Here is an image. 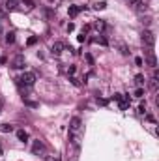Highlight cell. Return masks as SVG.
Listing matches in <instances>:
<instances>
[{"mask_svg": "<svg viewBox=\"0 0 159 161\" xmlns=\"http://www.w3.org/2000/svg\"><path fill=\"white\" fill-rule=\"evenodd\" d=\"M94 8H96V9H105V2H97Z\"/></svg>", "mask_w": 159, "mask_h": 161, "instance_id": "obj_19", "label": "cell"}, {"mask_svg": "<svg viewBox=\"0 0 159 161\" xmlns=\"http://www.w3.org/2000/svg\"><path fill=\"white\" fill-rule=\"evenodd\" d=\"M6 43H7V45L15 43V32H7V34H6Z\"/></svg>", "mask_w": 159, "mask_h": 161, "instance_id": "obj_12", "label": "cell"}, {"mask_svg": "<svg viewBox=\"0 0 159 161\" xmlns=\"http://www.w3.org/2000/svg\"><path fill=\"white\" fill-rule=\"evenodd\" d=\"M73 30H75V24H73V23H69V24H67V32H73Z\"/></svg>", "mask_w": 159, "mask_h": 161, "instance_id": "obj_24", "label": "cell"}, {"mask_svg": "<svg viewBox=\"0 0 159 161\" xmlns=\"http://www.w3.org/2000/svg\"><path fill=\"white\" fill-rule=\"evenodd\" d=\"M139 113H141V114H144V113H146V105H144V103H141V107H139Z\"/></svg>", "mask_w": 159, "mask_h": 161, "instance_id": "obj_22", "label": "cell"}, {"mask_svg": "<svg viewBox=\"0 0 159 161\" xmlns=\"http://www.w3.org/2000/svg\"><path fill=\"white\" fill-rule=\"evenodd\" d=\"M94 28H96V30H99V32H103V30H105V23L99 19V21H96V23H94Z\"/></svg>", "mask_w": 159, "mask_h": 161, "instance_id": "obj_14", "label": "cell"}, {"mask_svg": "<svg viewBox=\"0 0 159 161\" xmlns=\"http://www.w3.org/2000/svg\"><path fill=\"white\" fill-rule=\"evenodd\" d=\"M146 58H148V64H150V66L156 69V68H157V58H156L154 51H148V53H146Z\"/></svg>", "mask_w": 159, "mask_h": 161, "instance_id": "obj_5", "label": "cell"}, {"mask_svg": "<svg viewBox=\"0 0 159 161\" xmlns=\"http://www.w3.org/2000/svg\"><path fill=\"white\" fill-rule=\"evenodd\" d=\"M0 131H4V133H7V131H13V126H7V124H4V126L0 128Z\"/></svg>", "mask_w": 159, "mask_h": 161, "instance_id": "obj_16", "label": "cell"}, {"mask_svg": "<svg viewBox=\"0 0 159 161\" xmlns=\"http://www.w3.org/2000/svg\"><path fill=\"white\" fill-rule=\"evenodd\" d=\"M127 107H129V96H122V98H120V109L126 111Z\"/></svg>", "mask_w": 159, "mask_h": 161, "instance_id": "obj_8", "label": "cell"}, {"mask_svg": "<svg viewBox=\"0 0 159 161\" xmlns=\"http://www.w3.org/2000/svg\"><path fill=\"white\" fill-rule=\"evenodd\" d=\"M0 156H2V148H0Z\"/></svg>", "mask_w": 159, "mask_h": 161, "instance_id": "obj_25", "label": "cell"}, {"mask_svg": "<svg viewBox=\"0 0 159 161\" xmlns=\"http://www.w3.org/2000/svg\"><path fill=\"white\" fill-rule=\"evenodd\" d=\"M142 96H144V90H142V88H139V90L135 92V98H142Z\"/></svg>", "mask_w": 159, "mask_h": 161, "instance_id": "obj_20", "label": "cell"}, {"mask_svg": "<svg viewBox=\"0 0 159 161\" xmlns=\"http://www.w3.org/2000/svg\"><path fill=\"white\" fill-rule=\"evenodd\" d=\"M19 83L24 84V86H32V84L36 83V75L30 73V71H26V73H22V75L19 77Z\"/></svg>", "mask_w": 159, "mask_h": 161, "instance_id": "obj_2", "label": "cell"}, {"mask_svg": "<svg viewBox=\"0 0 159 161\" xmlns=\"http://www.w3.org/2000/svg\"><path fill=\"white\" fill-rule=\"evenodd\" d=\"M142 41H144V43H146V45H148L150 49H152V47L156 45V38H154V34H152L150 30H146V32L142 34Z\"/></svg>", "mask_w": 159, "mask_h": 161, "instance_id": "obj_4", "label": "cell"}, {"mask_svg": "<svg viewBox=\"0 0 159 161\" xmlns=\"http://www.w3.org/2000/svg\"><path fill=\"white\" fill-rule=\"evenodd\" d=\"M22 6H24V9H26V11H32V9L36 8L32 0H22Z\"/></svg>", "mask_w": 159, "mask_h": 161, "instance_id": "obj_13", "label": "cell"}, {"mask_svg": "<svg viewBox=\"0 0 159 161\" xmlns=\"http://www.w3.org/2000/svg\"><path fill=\"white\" fill-rule=\"evenodd\" d=\"M129 6L131 8H139V6H142V0H129Z\"/></svg>", "mask_w": 159, "mask_h": 161, "instance_id": "obj_15", "label": "cell"}, {"mask_svg": "<svg viewBox=\"0 0 159 161\" xmlns=\"http://www.w3.org/2000/svg\"><path fill=\"white\" fill-rule=\"evenodd\" d=\"M24 66H26V60H24L22 54H17V56L11 60V68H15V69H24Z\"/></svg>", "mask_w": 159, "mask_h": 161, "instance_id": "obj_3", "label": "cell"}, {"mask_svg": "<svg viewBox=\"0 0 159 161\" xmlns=\"http://www.w3.org/2000/svg\"><path fill=\"white\" fill-rule=\"evenodd\" d=\"M36 43H37V38H36V36L28 38V41H26V45H36Z\"/></svg>", "mask_w": 159, "mask_h": 161, "instance_id": "obj_17", "label": "cell"}, {"mask_svg": "<svg viewBox=\"0 0 159 161\" xmlns=\"http://www.w3.org/2000/svg\"><path fill=\"white\" fill-rule=\"evenodd\" d=\"M73 73H75V66H69L67 68V75H73Z\"/></svg>", "mask_w": 159, "mask_h": 161, "instance_id": "obj_23", "label": "cell"}, {"mask_svg": "<svg viewBox=\"0 0 159 161\" xmlns=\"http://www.w3.org/2000/svg\"><path fill=\"white\" fill-rule=\"evenodd\" d=\"M135 83H137V84H142V83H144V77H142V75H137V77H135Z\"/></svg>", "mask_w": 159, "mask_h": 161, "instance_id": "obj_18", "label": "cell"}, {"mask_svg": "<svg viewBox=\"0 0 159 161\" xmlns=\"http://www.w3.org/2000/svg\"><path fill=\"white\" fill-rule=\"evenodd\" d=\"M17 139H19L21 143H26V141H28V133H26L24 129H19V131H17Z\"/></svg>", "mask_w": 159, "mask_h": 161, "instance_id": "obj_9", "label": "cell"}, {"mask_svg": "<svg viewBox=\"0 0 159 161\" xmlns=\"http://www.w3.org/2000/svg\"><path fill=\"white\" fill-rule=\"evenodd\" d=\"M62 49H64V45H62L60 41H56V43L51 47V53H52V54H60V53H62Z\"/></svg>", "mask_w": 159, "mask_h": 161, "instance_id": "obj_7", "label": "cell"}, {"mask_svg": "<svg viewBox=\"0 0 159 161\" xmlns=\"http://www.w3.org/2000/svg\"><path fill=\"white\" fill-rule=\"evenodd\" d=\"M0 32H2V26H0Z\"/></svg>", "mask_w": 159, "mask_h": 161, "instance_id": "obj_26", "label": "cell"}, {"mask_svg": "<svg viewBox=\"0 0 159 161\" xmlns=\"http://www.w3.org/2000/svg\"><path fill=\"white\" fill-rule=\"evenodd\" d=\"M43 150H45L43 143H41V141H36V143H34V146H32V152H34V154H41Z\"/></svg>", "mask_w": 159, "mask_h": 161, "instance_id": "obj_6", "label": "cell"}, {"mask_svg": "<svg viewBox=\"0 0 159 161\" xmlns=\"http://www.w3.org/2000/svg\"><path fill=\"white\" fill-rule=\"evenodd\" d=\"M81 128H82V122H81V118H71V122H69V139H71V143L73 144H79V133H81Z\"/></svg>", "mask_w": 159, "mask_h": 161, "instance_id": "obj_1", "label": "cell"}, {"mask_svg": "<svg viewBox=\"0 0 159 161\" xmlns=\"http://www.w3.org/2000/svg\"><path fill=\"white\" fill-rule=\"evenodd\" d=\"M79 11H81V8H79V6H69V9H67L69 17H77V15H79Z\"/></svg>", "mask_w": 159, "mask_h": 161, "instance_id": "obj_10", "label": "cell"}, {"mask_svg": "<svg viewBox=\"0 0 159 161\" xmlns=\"http://www.w3.org/2000/svg\"><path fill=\"white\" fill-rule=\"evenodd\" d=\"M17 4H19V0H6V9H15L17 8Z\"/></svg>", "mask_w": 159, "mask_h": 161, "instance_id": "obj_11", "label": "cell"}, {"mask_svg": "<svg viewBox=\"0 0 159 161\" xmlns=\"http://www.w3.org/2000/svg\"><path fill=\"white\" fill-rule=\"evenodd\" d=\"M24 105H28V107H37L36 101H28V99H24Z\"/></svg>", "mask_w": 159, "mask_h": 161, "instance_id": "obj_21", "label": "cell"}]
</instances>
